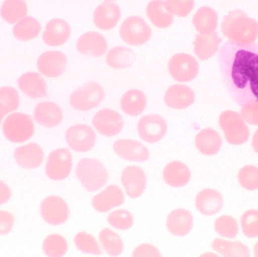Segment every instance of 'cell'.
Instances as JSON below:
<instances>
[{"label":"cell","instance_id":"6da1fadb","mask_svg":"<svg viewBox=\"0 0 258 257\" xmlns=\"http://www.w3.org/2000/svg\"><path fill=\"white\" fill-rule=\"evenodd\" d=\"M223 82L240 107L258 101V45L227 42L218 54Z\"/></svg>","mask_w":258,"mask_h":257},{"label":"cell","instance_id":"7a4b0ae2","mask_svg":"<svg viewBox=\"0 0 258 257\" xmlns=\"http://www.w3.org/2000/svg\"><path fill=\"white\" fill-rule=\"evenodd\" d=\"M223 34L239 45L254 43L258 36V22L240 9L229 12L221 26Z\"/></svg>","mask_w":258,"mask_h":257},{"label":"cell","instance_id":"3957f363","mask_svg":"<svg viewBox=\"0 0 258 257\" xmlns=\"http://www.w3.org/2000/svg\"><path fill=\"white\" fill-rule=\"evenodd\" d=\"M77 178L82 185L89 192L102 188L108 180V173L104 164L94 158H83L77 164Z\"/></svg>","mask_w":258,"mask_h":257},{"label":"cell","instance_id":"277c9868","mask_svg":"<svg viewBox=\"0 0 258 257\" xmlns=\"http://www.w3.org/2000/svg\"><path fill=\"white\" fill-rule=\"evenodd\" d=\"M3 131L5 137L9 141L22 143L28 140L34 134V123L28 115L12 113L5 119Z\"/></svg>","mask_w":258,"mask_h":257},{"label":"cell","instance_id":"5b68a950","mask_svg":"<svg viewBox=\"0 0 258 257\" xmlns=\"http://www.w3.org/2000/svg\"><path fill=\"white\" fill-rule=\"evenodd\" d=\"M221 129L230 144L240 145L249 137V129L240 113L227 110L223 112L219 118Z\"/></svg>","mask_w":258,"mask_h":257},{"label":"cell","instance_id":"8992f818","mask_svg":"<svg viewBox=\"0 0 258 257\" xmlns=\"http://www.w3.org/2000/svg\"><path fill=\"white\" fill-rule=\"evenodd\" d=\"M105 98L104 89L98 83L91 81L76 90L70 97L73 108L88 111L99 106Z\"/></svg>","mask_w":258,"mask_h":257},{"label":"cell","instance_id":"52a82bcc","mask_svg":"<svg viewBox=\"0 0 258 257\" xmlns=\"http://www.w3.org/2000/svg\"><path fill=\"white\" fill-rule=\"evenodd\" d=\"M119 34L124 42L130 45H141L150 40L152 36L150 27L143 18L131 16L121 25Z\"/></svg>","mask_w":258,"mask_h":257},{"label":"cell","instance_id":"ba28073f","mask_svg":"<svg viewBox=\"0 0 258 257\" xmlns=\"http://www.w3.org/2000/svg\"><path fill=\"white\" fill-rule=\"evenodd\" d=\"M198 62L190 54L179 53L171 57L168 62L170 75L180 82L192 81L198 75Z\"/></svg>","mask_w":258,"mask_h":257},{"label":"cell","instance_id":"9c48e42d","mask_svg":"<svg viewBox=\"0 0 258 257\" xmlns=\"http://www.w3.org/2000/svg\"><path fill=\"white\" fill-rule=\"evenodd\" d=\"M72 164V155L68 149H56L48 156L45 173L53 181H62L69 176Z\"/></svg>","mask_w":258,"mask_h":257},{"label":"cell","instance_id":"30bf717a","mask_svg":"<svg viewBox=\"0 0 258 257\" xmlns=\"http://www.w3.org/2000/svg\"><path fill=\"white\" fill-rule=\"evenodd\" d=\"M167 122L162 116L150 114L143 116L138 124L140 137L147 143H156L163 138L167 132Z\"/></svg>","mask_w":258,"mask_h":257},{"label":"cell","instance_id":"8fae6325","mask_svg":"<svg viewBox=\"0 0 258 257\" xmlns=\"http://www.w3.org/2000/svg\"><path fill=\"white\" fill-rule=\"evenodd\" d=\"M66 140L71 149L79 152L91 150L96 142V135L89 125L78 124L71 127L66 132Z\"/></svg>","mask_w":258,"mask_h":257},{"label":"cell","instance_id":"7c38bea8","mask_svg":"<svg viewBox=\"0 0 258 257\" xmlns=\"http://www.w3.org/2000/svg\"><path fill=\"white\" fill-rule=\"evenodd\" d=\"M95 129L103 135L113 137L117 135L124 126L122 116L110 109L99 110L92 119Z\"/></svg>","mask_w":258,"mask_h":257},{"label":"cell","instance_id":"4fadbf2b","mask_svg":"<svg viewBox=\"0 0 258 257\" xmlns=\"http://www.w3.org/2000/svg\"><path fill=\"white\" fill-rule=\"evenodd\" d=\"M68 59L58 51L44 52L37 60V67L42 75L49 78L60 76L66 70Z\"/></svg>","mask_w":258,"mask_h":257},{"label":"cell","instance_id":"5bb4252c","mask_svg":"<svg viewBox=\"0 0 258 257\" xmlns=\"http://www.w3.org/2000/svg\"><path fill=\"white\" fill-rule=\"evenodd\" d=\"M41 214L45 221L51 225L65 223L69 217V208L66 202L58 196H49L42 202Z\"/></svg>","mask_w":258,"mask_h":257},{"label":"cell","instance_id":"9a60e30c","mask_svg":"<svg viewBox=\"0 0 258 257\" xmlns=\"http://www.w3.org/2000/svg\"><path fill=\"white\" fill-rule=\"evenodd\" d=\"M122 184L129 197L132 199L139 197L147 185V178L144 170L138 166H128L122 172Z\"/></svg>","mask_w":258,"mask_h":257},{"label":"cell","instance_id":"2e32d148","mask_svg":"<svg viewBox=\"0 0 258 257\" xmlns=\"http://www.w3.org/2000/svg\"><path fill=\"white\" fill-rule=\"evenodd\" d=\"M120 18V8L111 1L104 2L98 6L93 15L95 25L102 30H110L114 28Z\"/></svg>","mask_w":258,"mask_h":257},{"label":"cell","instance_id":"e0dca14e","mask_svg":"<svg viewBox=\"0 0 258 257\" xmlns=\"http://www.w3.org/2000/svg\"><path fill=\"white\" fill-rule=\"evenodd\" d=\"M77 49L82 54L101 57L107 49V41L97 32H88L82 35L77 42Z\"/></svg>","mask_w":258,"mask_h":257},{"label":"cell","instance_id":"ac0fdd59","mask_svg":"<svg viewBox=\"0 0 258 257\" xmlns=\"http://www.w3.org/2000/svg\"><path fill=\"white\" fill-rule=\"evenodd\" d=\"M195 101V93L184 84H173L165 92V103L168 107L176 110H183Z\"/></svg>","mask_w":258,"mask_h":257},{"label":"cell","instance_id":"d6986e66","mask_svg":"<svg viewBox=\"0 0 258 257\" xmlns=\"http://www.w3.org/2000/svg\"><path fill=\"white\" fill-rule=\"evenodd\" d=\"M113 149L119 156L128 161L142 162L147 161L150 156L148 149L136 140H117L113 144Z\"/></svg>","mask_w":258,"mask_h":257},{"label":"cell","instance_id":"ffe728a7","mask_svg":"<svg viewBox=\"0 0 258 257\" xmlns=\"http://www.w3.org/2000/svg\"><path fill=\"white\" fill-rule=\"evenodd\" d=\"M69 24L62 19L55 18L48 21L42 35L44 42L49 46H60L71 37Z\"/></svg>","mask_w":258,"mask_h":257},{"label":"cell","instance_id":"44dd1931","mask_svg":"<svg viewBox=\"0 0 258 257\" xmlns=\"http://www.w3.org/2000/svg\"><path fill=\"white\" fill-rule=\"evenodd\" d=\"M125 202V196L119 187L109 186L105 190L96 195L92 199V205L98 212L104 213L116 207L120 206Z\"/></svg>","mask_w":258,"mask_h":257},{"label":"cell","instance_id":"7402d4cb","mask_svg":"<svg viewBox=\"0 0 258 257\" xmlns=\"http://www.w3.org/2000/svg\"><path fill=\"white\" fill-rule=\"evenodd\" d=\"M222 39L216 32L209 33H199L194 42V52L200 60L211 58L219 51Z\"/></svg>","mask_w":258,"mask_h":257},{"label":"cell","instance_id":"603a6c76","mask_svg":"<svg viewBox=\"0 0 258 257\" xmlns=\"http://www.w3.org/2000/svg\"><path fill=\"white\" fill-rule=\"evenodd\" d=\"M35 120L47 128H54L61 123L63 113L60 107L52 102L37 104L34 110Z\"/></svg>","mask_w":258,"mask_h":257},{"label":"cell","instance_id":"cb8c5ba5","mask_svg":"<svg viewBox=\"0 0 258 257\" xmlns=\"http://www.w3.org/2000/svg\"><path fill=\"white\" fill-rule=\"evenodd\" d=\"M15 158L18 164L24 168H36L43 161V151L36 143H29L15 149Z\"/></svg>","mask_w":258,"mask_h":257},{"label":"cell","instance_id":"d4e9b609","mask_svg":"<svg viewBox=\"0 0 258 257\" xmlns=\"http://www.w3.org/2000/svg\"><path fill=\"white\" fill-rule=\"evenodd\" d=\"M21 92L33 99L47 96V86L45 80L36 72L23 74L18 80Z\"/></svg>","mask_w":258,"mask_h":257},{"label":"cell","instance_id":"484cf974","mask_svg":"<svg viewBox=\"0 0 258 257\" xmlns=\"http://www.w3.org/2000/svg\"><path fill=\"white\" fill-rule=\"evenodd\" d=\"M194 218L189 211L182 208L171 211L167 219V227L176 236L187 235L192 228Z\"/></svg>","mask_w":258,"mask_h":257},{"label":"cell","instance_id":"4316f807","mask_svg":"<svg viewBox=\"0 0 258 257\" xmlns=\"http://www.w3.org/2000/svg\"><path fill=\"white\" fill-rule=\"evenodd\" d=\"M223 198L218 191L212 189L202 190L196 199V206L205 215H214L223 208Z\"/></svg>","mask_w":258,"mask_h":257},{"label":"cell","instance_id":"83f0119b","mask_svg":"<svg viewBox=\"0 0 258 257\" xmlns=\"http://www.w3.org/2000/svg\"><path fill=\"white\" fill-rule=\"evenodd\" d=\"M146 12L149 19L158 28H167L174 21V15L163 0H152L147 5Z\"/></svg>","mask_w":258,"mask_h":257},{"label":"cell","instance_id":"f1b7e54d","mask_svg":"<svg viewBox=\"0 0 258 257\" xmlns=\"http://www.w3.org/2000/svg\"><path fill=\"white\" fill-rule=\"evenodd\" d=\"M195 143L201 153L212 155L219 152L222 146V140L216 131L212 128H206L197 134Z\"/></svg>","mask_w":258,"mask_h":257},{"label":"cell","instance_id":"f546056e","mask_svg":"<svg viewBox=\"0 0 258 257\" xmlns=\"http://www.w3.org/2000/svg\"><path fill=\"white\" fill-rule=\"evenodd\" d=\"M163 178L170 187L178 188L188 184L190 180V172L186 164L174 161L165 166Z\"/></svg>","mask_w":258,"mask_h":257},{"label":"cell","instance_id":"4dcf8cb0","mask_svg":"<svg viewBox=\"0 0 258 257\" xmlns=\"http://www.w3.org/2000/svg\"><path fill=\"white\" fill-rule=\"evenodd\" d=\"M121 108L124 113L131 116H138L145 110L147 98L144 92L132 89L124 94L121 98Z\"/></svg>","mask_w":258,"mask_h":257},{"label":"cell","instance_id":"1f68e13d","mask_svg":"<svg viewBox=\"0 0 258 257\" xmlns=\"http://www.w3.org/2000/svg\"><path fill=\"white\" fill-rule=\"evenodd\" d=\"M218 14L212 8H200L194 15L192 24L200 33L215 32L218 27Z\"/></svg>","mask_w":258,"mask_h":257},{"label":"cell","instance_id":"d6a6232c","mask_svg":"<svg viewBox=\"0 0 258 257\" xmlns=\"http://www.w3.org/2000/svg\"><path fill=\"white\" fill-rule=\"evenodd\" d=\"M27 14V6L24 0H5L0 9V15L6 22L16 24Z\"/></svg>","mask_w":258,"mask_h":257},{"label":"cell","instance_id":"836d02e7","mask_svg":"<svg viewBox=\"0 0 258 257\" xmlns=\"http://www.w3.org/2000/svg\"><path fill=\"white\" fill-rule=\"evenodd\" d=\"M106 60L110 67L124 69L133 64L135 60V53L125 46L114 47L109 51Z\"/></svg>","mask_w":258,"mask_h":257},{"label":"cell","instance_id":"e575fe53","mask_svg":"<svg viewBox=\"0 0 258 257\" xmlns=\"http://www.w3.org/2000/svg\"><path fill=\"white\" fill-rule=\"evenodd\" d=\"M41 31L39 21L32 17L27 16L16 23L13 27L14 36L21 41H30L37 37Z\"/></svg>","mask_w":258,"mask_h":257},{"label":"cell","instance_id":"d590c367","mask_svg":"<svg viewBox=\"0 0 258 257\" xmlns=\"http://www.w3.org/2000/svg\"><path fill=\"white\" fill-rule=\"evenodd\" d=\"M100 242L105 251L110 256H119L123 250L122 238L110 229H104L100 232Z\"/></svg>","mask_w":258,"mask_h":257},{"label":"cell","instance_id":"8d00e7d4","mask_svg":"<svg viewBox=\"0 0 258 257\" xmlns=\"http://www.w3.org/2000/svg\"><path fill=\"white\" fill-rule=\"evenodd\" d=\"M214 250L226 256H249V250L246 246L239 242H228L217 238L212 243Z\"/></svg>","mask_w":258,"mask_h":257},{"label":"cell","instance_id":"74e56055","mask_svg":"<svg viewBox=\"0 0 258 257\" xmlns=\"http://www.w3.org/2000/svg\"><path fill=\"white\" fill-rule=\"evenodd\" d=\"M43 250L48 256H62L68 250V241L59 235H51L43 242Z\"/></svg>","mask_w":258,"mask_h":257},{"label":"cell","instance_id":"f35d334b","mask_svg":"<svg viewBox=\"0 0 258 257\" xmlns=\"http://www.w3.org/2000/svg\"><path fill=\"white\" fill-rule=\"evenodd\" d=\"M74 242L78 250L83 253L94 255H101L102 253L99 244L90 234L80 232L76 235Z\"/></svg>","mask_w":258,"mask_h":257},{"label":"cell","instance_id":"ab89813d","mask_svg":"<svg viewBox=\"0 0 258 257\" xmlns=\"http://www.w3.org/2000/svg\"><path fill=\"white\" fill-rule=\"evenodd\" d=\"M239 184L243 188L248 190L258 189V167L247 165L239 170L238 175Z\"/></svg>","mask_w":258,"mask_h":257},{"label":"cell","instance_id":"60d3db41","mask_svg":"<svg viewBox=\"0 0 258 257\" xmlns=\"http://www.w3.org/2000/svg\"><path fill=\"white\" fill-rule=\"evenodd\" d=\"M20 98L16 89L12 87H3L0 89V105L7 113L15 111L19 107Z\"/></svg>","mask_w":258,"mask_h":257},{"label":"cell","instance_id":"b9f144b4","mask_svg":"<svg viewBox=\"0 0 258 257\" xmlns=\"http://www.w3.org/2000/svg\"><path fill=\"white\" fill-rule=\"evenodd\" d=\"M215 231L221 236L233 238L238 233V225L232 217L223 216L217 219L215 224Z\"/></svg>","mask_w":258,"mask_h":257},{"label":"cell","instance_id":"7bdbcfd3","mask_svg":"<svg viewBox=\"0 0 258 257\" xmlns=\"http://www.w3.org/2000/svg\"><path fill=\"white\" fill-rule=\"evenodd\" d=\"M242 232L248 238L258 236V211L250 210L244 213L241 218Z\"/></svg>","mask_w":258,"mask_h":257},{"label":"cell","instance_id":"ee69618b","mask_svg":"<svg viewBox=\"0 0 258 257\" xmlns=\"http://www.w3.org/2000/svg\"><path fill=\"white\" fill-rule=\"evenodd\" d=\"M108 222L113 227L119 230H126L132 227L134 219L132 214L126 210H117L109 215Z\"/></svg>","mask_w":258,"mask_h":257},{"label":"cell","instance_id":"f6af8a7d","mask_svg":"<svg viewBox=\"0 0 258 257\" xmlns=\"http://www.w3.org/2000/svg\"><path fill=\"white\" fill-rule=\"evenodd\" d=\"M168 10L173 15L185 18L187 16L195 6L194 0H165Z\"/></svg>","mask_w":258,"mask_h":257},{"label":"cell","instance_id":"bcb514c9","mask_svg":"<svg viewBox=\"0 0 258 257\" xmlns=\"http://www.w3.org/2000/svg\"><path fill=\"white\" fill-rule=\"evenodd\" d=\"M241 115L245 122L250 125H258V101L242 107Z\"/></svg>","mask_w":258,"mask_h":257},{"label":"cell","instance_id":"7dc6e473","mask_svg":"<svg viewBox=\"0 0 258 257\" xmlns=\"http://www.w3.org/2000/svg\"><path fill=\"white\" fill-rule=\"evenodd\" d=\"M15 218L10 213L0 211V235L10 232L13 226Z\"/></svg>","mask_w":258,"mask_h":257},{"label":"cell","instance_id":"c3c4849f","mask_svg":"<svg viewBox=\"0 0 258 257\" xmlns=\"http://www.w3.org/2000/svg\"><path fill=\"white\" fill-rule=\"evenodd\" d=\"M134 256H160L161 254L159 253L157 248L154 246L151 245L149 244H141L138 246L133 253Z\"/></svg>","mask_w":258,"mask_h":257},{"label":"cell","instance_id":"681fc988","mask_svg":"<svg viewBox=\"0 0 258 257\" xmlns=\"http://www.w3.org/2000/svg\"><path fill=\"white\" fill-rule=\"evenodd\" d=\"M12 196V192L4 183L0 181V205L6 203Z\"/></svg>","mask_w":258,"mask_h":257},{"label":"cell","instance_id":"f907efd6","mask_svg":"<svg viewBox=\"0 0 258 257\" xmlns=\"http://www.w3.org/2000/svg\"><path fill=\"white\" fill-rule=\"evenodd\" d=\"M252 147L254 150L258 153V129L254 133L252 138Z\"/></svg>","mask_w":258,"mask_h":257},{"label":"cell","instance_id":"816d5d0a","mask_svg":"<svg viewBox=\"0 0 258 257\" xmlns=\"http://www.w3.org/2000/svg\"><path fill=\"white\" fill-rule=\"evenodd\" d=\"M6 114H7V112H6V110H5V109L0 105V124H1L3 118L6 116Z\"/></svg>","mask_w":258,"mask_h":257},{"label":"cell","instance_id":"f5cc1de1","mask_svg":"<svg viewBox=\"0 0 258 257\" xmlns=\"http://www.w3.org/2000/svg\"><path fill=\"white\" fill-rule=\"evenodd\" d=\"M254 254H255L256 256H258V241L255 246H254Z\"/></svg>","mask_w":258,"mask_h":257},{"label":"cell","instance_id":"db71d44e","mask_svg":"<svg viewBox=\"0 0 258 257\" xmlns=\"http://www.w3.org/2000/svg\"><path fill=\"white\" fill-rule=\"evenodd\" d=\"M106 1H113V0H106Z\"/></svg>","mask_w":258,"mask_h":257}]
</instances>
